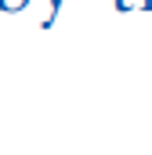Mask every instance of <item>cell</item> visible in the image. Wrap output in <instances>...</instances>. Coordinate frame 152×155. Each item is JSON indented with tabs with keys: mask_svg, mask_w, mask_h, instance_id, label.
<instances>
[{
	"mask_svg": "<svg viewBox=\"0 0 152 155\" xmlns=\"http://www.w3.org/2000/svg\"><path fill=\"white\" fill-rule=\"evenodd\" d=\"M22 7H29V0H0V11H4V15H11V11H22Z\"/></svg>",
	"mask_w": 152,
	"mask_h": 155,
	"instance_id": "obj_2",
	"label": "cell"
},
{
	"mask_svg": "<svg viewBox=\"0 0 152 155\" xmlns=\"http://www.w3.org/2000/svg\"><path fill=\"white\" fill-rule=\"evenodd\" d=\"M62 4H65V0H51V7H47V15H43V22H40V29H51V25H54V18H58V11H62Z\"/></svg>",
	"mask_w": 152,
	"mask_h": 155,
	"instance_id": "obj_1",
	"label": "cell"
},
{
	"mask_svg": "<svg viewBox=\"0 0 152 155\" xmlns=\"http://www.w3.org/2000/svg\"><path fill=\"white\" fill-rule=\"evenodd\" d=\"M141 7H149V11H152V0H141Z\"/></svg>",
	"mask_w": 152,
	"mask_h": 155,
	"instance_id": "obj_4",
	"label": "cell"
},
{
	"mask_svg": "<svg viewBox=\"0 0 152 155\" xmlns=\"http://www.w3.org/2000/svg\"><path fill=\"white\" fill-rule=\"evenodd\" d=\"M134 4H141V0H116V11H130Z\"/></svg>",
	"mask_w": 152,
	"mask_h": 155,
	"instance_id": "obj_3",
	"label": "cell"
}]
</instances>
